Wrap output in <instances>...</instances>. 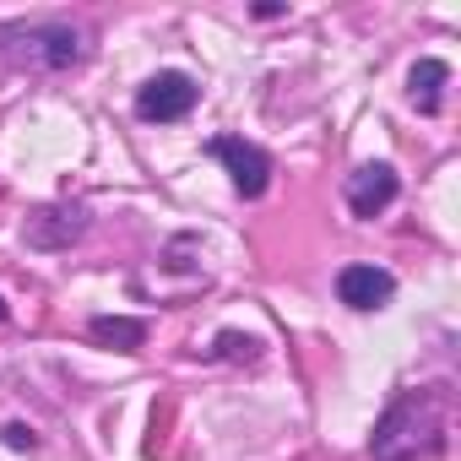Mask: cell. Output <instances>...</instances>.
<instances>
[{"label": "cell", "instance_id": "obj_1", "mask_svg": "<svg viewBox=\"0 0 461 461\" xmlns=\"http://www.w3.org/2000/svg\"><path fill=\"white\" fill-rule=\"evenodd\" d=\"M450 423H456L450 385H412L380 412L369 456L375 461H434L450 445Z\"/></svg>", "mask_w": 461, "mask_h": 461}, {"label": "cell", "instance_id": "obj_2", "mask_svg": "<svg viewBox=\"0 0 461 461\" xmlns=\"http://www.w3.org/2000/svg\"><path fill=\"white\" fill-rule=\"evenodd\" d=\"M0 55L17 71H71L93 55L87 33L77 23H6L0 28Z\"/></svg>", "mask_w": 461, "mask_h": 461}, {"label": "cell", "instance_id": "obj_3", "mask_svg": "<svg viewBox=\"0 0 461 461\" xmlns=\"http://www.w3.org/2000/svg\"><path fill=\"white\" fill-rule=\"evenodd\" d=\"M82 234H87V206H77V201L39 206V212L23 222V240H28V250H71Z\"/></svg>", "mask_w": 461, "mask_h": 461}, {"label": "cell", "instance_id": "obj_4", "mask_svg": "<svg viewBox=\"0 0 461 461\" xmlns=\"http://www.w3.org/2000/svg\"><path fill=\"white\" fill-rule=\"evenodd\" d=\"M212 158L234 174V190H240L245 201L267 195V185H272V158H267L256 141H245V136H217V141H212Z\"/></svg>", "mask_w": 461, "mask_h": 461}, {"label": "cell", "instance_id": "obj_5", "mask_svg": "<svg viewBox=\"0 0 461 461\" xmlns=\"http://www.w3.org/2000/svg\"><path fill=\"white\" fill-rule=\"evenodd\" d=\"M190 109H195V82H190L185 71H158V77H147L141 93H136V114H141V120H158V125L185 120Z\"/></svg>", "mask_w": 461, "mask_h": 461}, {"label": "cell", "instance_id": "obj_6", "mask_svg": "<svg viewBox=\"0 0 461 461\" xmlns=\"http://www.w3.org/2000/svg\"><path fill=\"white\" fill-rule=\"evenodd\" d=\"M396 190H402V179H396L391 163H364L348 179V206H353V217H380L396 201Z\"/></svg>", "mask_w": 461, "mask_h": 461}, {"label": "cell", "instance_id": "obj_7", "mask_svg": "<svg viewBox=\"0 0 461 461\" xmlns=\"http://www.w3.org/2000/svg\"><path fill=\"white\" fill-rule=\"evenodd\" d=\"M396 294V277L385 267H342L337 272V299L348 310H385Z\"/></svg>", "mask_w": 461, "mask_h": 461}, {"label": "cell", "instance_id": "obj_8", "mask_svg": "<svg viewBox=\"0 0 461 461\" xmlns=\"http://www.w3.org/2000/svg\"><path fill=\"white\" fill-rule=\"evenodd\" d=\"M87 337L98 348H114V353H136L147 342V321H131V315H93L87 321Z\"/></svg>", "mask_w": 461, "mask_h": 461}, {"label": "cell", "instance_id": "obj_9", "mask_svg": "<svg viewBox=\"0 0 461 461\" xmlns=\"http://www.w3.org/2000/svg\"><path fill=\"white\" fill-rule=\"evenodd\" d=\"M445 82H450V66H445V60H418V66H412V77H407V93H412L418 114H439Z\"/></svg>", "mask_w": 461, "mask_h": 461}, {"label": "cell", "instance_id": "obj_10", "mask_svg": "<svg viewBox=\"0 0 461 461\" xmlns=\"http://www.w3.org/2000/svg\"><path fill=\"white\" fill-rule=\"evenodd\" d=\"M212 353L228 358V364H256L261 358V337H250V331H217Z\"/></svg>", "mask_w": 461, "mask_h": 461}, {"label": "cell", "instance_id": "obj_11", "mask_svg": "<svg viewBox=\"0 0 461 461\" xmlns=\"http://www.w3.org/2000/svg\"><path fill=\"white\" fill-rule=\"evenodd\" d=\"M6 445H17V450H33L39 439H33V429H23V423H12V429H6Z\"/></svg>", "mask_w": 461, "mask_h": 461}, {"label": "cell", "instance_id": "obj_12", "mask_svg": "<svg viewBox=\"0 0 461 461\" xmlns=\"http://www.w3.org/2000/svg\"><path fill=\"white\" fill-rule=\"evenodd\" d=\"M0 321H6V304H0Z\"/></svg>", "mask_w": 461, "mask_h": 461}]
</instances>
